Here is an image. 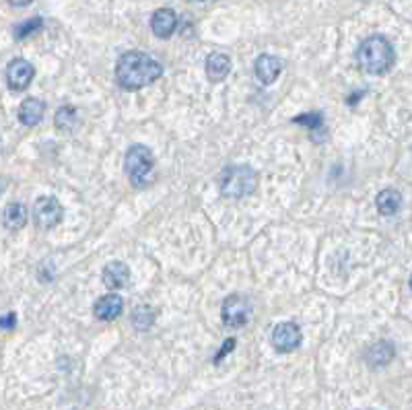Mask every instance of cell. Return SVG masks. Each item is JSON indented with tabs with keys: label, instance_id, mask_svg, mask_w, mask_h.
<instances>
[{
	"label": "cell",
	"instance_id": "obj_5",
	"mask_svg": "<svg viewBox=\"0 0 412 410\" xmlns=\"http://www.w3.org/2000/svg\"><path fill=\"white\" fill-rule=\"evenodd\" d=\"M249 301L242 297V295H229L225 301H223V308H220V317L225 322V326H231V328H242L247 324L249 320Z\"/></svg>",
	"mask_w": 412,
	"mask_h": 410
},
{
	"label": "cell",
	"instance_id": "obj_23",
	"mask_svg": "<svg viewBox=\"0 0 412 410\" xmlns=\"http://www.w3.org/2000/svg\"><path fill=\"white\" fill-rule=\"evenodd\" d=\"M15 324H17V315L13 314H6V315H2V328L4 330H11V328H15Z\"/></svg>",
	"mask_w": 412,
	"mask_h": 410
},
{
	"label": "cell",
	"instance_id": "obj_3",
	"mask_svg": "<svg viewBox=\"0 0 412 410\" xmlns=\"http://www.w3.org/2000/svg\"><path fill=\"white\" fill-rule=\"evenodd\" d=\"M126 173L134 188H148L155 184V157L145 145H132L126 153Z\"/></svg>",
	"mask_w": 412,
	"mask_h": 410
},
{
	"label": "cell",
	"instance_id": "obj_24",
	"mask_svg": "<svg viewBox=\"0 0 412 410\" xmlns=\"http://www.w3.org/2000/svg\"><path fill=\"white\" fill-rule=\"evenodd\" d=\"M13 6H27L29 2H33V0H8Z\"/></svg>",
	"mask_w": 412,
	"mask_h": 410
},
{
	"label": "cell",
	"instance_id": "obj_20",
	"mask_svg": "<svg viewBox=\"0 0 412 410\" xmlns=\"http://www.w3.org/2000/svg\"><path fill=\"white\" fill-rule=\"evenodd\" d=\"M293 124L305 126L310 130H319L324 126V116L319 112H310V114H301V116L293 118Z\"/></svg>",
	"mask_w": 412,
	"mask_h": 410
},
{
	"label": "cell",
	"instance_id": "obj_25",
	"mask_svg": "<svg viewBox=\"0 0 412 410\" xmlns=\"http://www.w3.org/2000/svg\"><path fill=\"white\" fill-rule=\"evenodd\" d=\"M359 97H363V91H361V93H359V91H357V95H355V97H351V99H348V103H351V105H353V103H355V101H357V99H359Z\"/></svg>",
	"mask_w": 412,
	"mask_h": 410
},
{
	"label": "cell",
	"instance_id": "obj_18",
	"mask_svg": "<svg viewBox=\"0 0 412 410\" xmlns=\"http://www.w3.org/2000/svg\"><path fill=\"white\" fill-rule=\"evenodd\" d=\"M54 124L60 130H73V126L76 124V110L73 105H62L54 116Z\"/></svg>",
	"mask_w": 412,
	"mask_h": 410
},
{
	"label": "cell",
	"instance_id": "obj_8",
	"mask_svg": "<svg viewBox=\"0 0 412 410\" xmlns=\"http://www.w3.org/2000/svg\"><path fill=\"white\" fill-rule=\"evenodd\" d=\"M33 66L23 60V58H15L11 64H8V69H6V83H8V89L11 91H25L29 85H31V81H33Z\"/></svg>",
	"mask_w": 412,
	"mask_h": 410
},
{
	"label": "cell",
	"instance_id": "obj_4",
	"mask_svg": "<svg viewBox=\"0 0 412 410\" xmlns=\"http://www.w3.org/2000/svg\"><path fill=\"white\" fill-rule=\"evenodd\" d=\"M220 192L227 198H243L258 188V173L249 165H231L220 173Z\"/></svg>",
	"mask_w": 412,
	"mask_h": 410
},
{
	"label": "cell",
	"instance_id": "obj_11",
	"mask_svg": "<svg viewBox=\"0 0 412 410\" xmlns=\"http://www.w3.org/2000/svg\"><path fill=\"white\" fill-rule=\"evenodd\" d=\"M122 310H124V299L116 293H110L95 303V317L101 322H112L122 314Z\"/></svg>",
	"mask_w": 412,
	"mask_h": 410
},
{
	"label": "cell",
	"instance_id": "obj_1",
	"mask_svg": "<svg viewBox=\"0 0 412 410\" xmlns=\"http://www.w3.org/2000/svg\"><path fill=\"white\" fill-rule=\"evenodd\" d=\"M163 74V66L145 52H126L116 64V81L128 91L143 89Z\"/></svg>",
	"mask_w": 412,
	"mask_h": 410
},
{
	"label": "cell",
	"instance_id": "obj_15",
	"mask_svg": "<svg viewBox=\"0 0 412 410\" xmlns=\"http://www.w3.org/2000/svg\"><path fill=\"white\" fill-rule=\"evenodd\" d=\"M394 355H396V351H394L392 342L382 340V342L373 344V346L367 351V361H369L371 367H384V365H388V363L394 359Z\"/></svg>",
	"mask_w": 412,
	"mask_h": 410
},
{
	"label": "cell",
	"instance_id": "obj_7",
	"mask_svg": "<svg viewBox=\"0 0 412 410\" xmlns=\"http://www.w3.org/2000/svg\"><path fill=\"white\" fill-rule=\"evenodd\" d=\"M301 340H303L301 330L293 322H283L272 330V346L278 353H291L301 344Z\"/></svg>",
	"mask_w": 412,
	"mask_h": 410
},
{
	"label": "cell",
	"instance_id": "obj_22",
	"mask_svg": "<svg viewBox=\"0 0 412 410\" xmlns=\"http://www.w3.org/2000/svg\"><path fill=\"white\" fill-rule=\"evenodd\" d=\"M233 346H235V338H227L225 340V344H223V348H220V353L217 355V359H215V363H218L227 353H231L233 351Z\"/></svg>",
	"mask_w": 412,
	"mask_h": 410
},
{
	"label": "cell",
	"instance_id": "obj_17",
	"mask_svg": "<svg viewBox=\"0 0 412 410\" xmlns=\"http://www.w3.org/2000/svg\"><path fill=\"white\" fill-rule=\"evenodd\" d=\"M2 221L6 225V229H21V227H25V223H27V209H25L21 202H11L4 209Z\"/></svg>",
	"mask_w": 412,
	"mask_h": 410
},
{
	"label": "cell",
	"instance_id": "obj_9",
	"mask_svg": "<svg viewBox=\"0 0 412 410\" xmlns=\"http://www.w3.org/2000/svg\"><path fill=\"white\" fill-rule=\"evenodd\" d=\"M254 71H256V76L262 85H272L278 78V74L283 73V62L276 56L262 54V56H258Z\"/></svg>",
	"mask_w": 412,
	"mask_h": 410
},
{
	"label": "cell",
	"instance_id": "obj_14",
	"mask_svg": "<svg viewBox=\"0 0 412 410\" xmlns=\"http://www.w3.org/2000/svg\"><path fill=\"white\" fill-rule=\"evenodd\" d=\"M44 101L35 97H27L23 103L19 105V120L23 126H37L44 118Z\"/></svg>",
	"mask_w": 412,
	"mask_h": 410
},
{
	"label": "cell",
	"instance_id": "obj_13",
	"mask_svg": "<svg viewBox=\"0 0 412 410\" xmlns=\"http://www.w3.org/2000/svg\"><path fill=\"white\" fill-rule=\"evenodd\" d=\"M231 73V58L223 52H215L206 58V76L213 83H220Z\"/></svg>",
	"mask_w": 412,
	"mask_h": 410
},
{
	"label": "cell",
	"instance_id": "obj_10",
	"mask_svg": "<svg viewBox=\"0 0 412 410\" xmlns=\"http://www.w3.org/2000/svg\"><path fill=\"white\" fill-rule=\"evenodd\" d=\"M175 27H177V17H175V13L171 8H159V11H155V15L151 19V29H153V33L157 37L167 40L171 33L175 31Z\"/></svg>",
	"mask_w": 412,
	"mask_h": 410
},
{
	"label": "cell",
	"instance_id": "obj_21",
	"mask_svg": "<svg viewBox=\"0 0 412 410\" xmlns=\"http://www.w3.org/2000/svg\"><path fill=\"white\" fill-rule=\"evenodd\" d=\"M42 25H44V21H42L40 17H33V19H29V21H25V23L15 27V37H17V40H25L29 33L40 31V27H42Z\"/></svg>",
	"mask_w": 412,
	"mask_h": 410
},
{
	"label": "cell",
	"instance_id": "obj_19",
	"mask_svg": "<svg viewBox=\"0 0 412 410\" xmlns=\"http://www.w3.org/2000/svg\"><path fill=\"white\" fill-rule=\"evenodd\" d=\"M132 322H134V326H136L139 330H148V328L153 326V322H155V314H153V310H151V308L141 305V308H136V310H134V314H132Z\"/></svg>",
	"mask_w": 412,
	"mask_h": 410
},
{
	"label": "cell",
	"instance_id": "obj_6",
	"mask_svg": "<svg viewBox=\"0 0 412 410\" xmlns=\"http://www.w3.org/2000/svg\"><path fill=\"white\" fill-rule=\"evenodd\" d=\"M64 217L62 204L54 198V196H42L35 200L33 204V221L42 227V229H49L54 225H58Z\"/></svg>",
	"mask_w": 412,
	"mask_h": 410
},
{
	"label": "cell",
	"instance_id": "obj_2",
	"mask_svg": "<svg viewBox=\"0 0 412 410\" xmlns=\"http://www.w3.org/2000/svg\"><path fill=\"white\" fill-rule=\"evenodd\" d=\"M359 66L369 74H384L394 66L396 52L384 35H371L359 46Z\"/></svg>",
	"mask_w": 412,
	"mask_h": 410
},
{
	"label": "cell",
	"instance_id": "obj_26",
	"mask_svg": "<svg viewBox=\"0 0 412 410\" xmlns=\"http://www.w3.org/2000/svg\"><path fill=\"white\" fill-rule=\"evenodd\" d=\"M411 289H412V276H411Z\"/></svg>",
	"mask_w": 412,
	"mask_h": 410
},
{
	"label": "cell",
	"instance_id": "obj_16",
	"mask_svg": "<svg viewBox=\"0 0 412 410\" xmlns=\"http://www.w3.org/2000/svg\"><path fill=\"white\" fill-rule=\"evenodd\" d=\"M375 204H377V211L382 213V215H396L398 211H400V206H402V194L398 192V190H382V192L377 194V200H375Z\"/></svg>",
	"mask_w": 412,
	"mask_h": 410
},
{
	"label": "cell",
	"instance_id": "obj_12",
	"mask_svg": "<svg viewBox=\"0 0 412 410\" xmlns=\"http://www.w3.org/2000/svg\"><path fill=\"white\" fill-rule=\"evenodd\" d=\"M128 279H130V268L124 264V262H110V264L103 268V283L105 287L112 291H118L122 287L128 285Z\"/></svg>",
	"mask_w": 412,
	"mask_h": 410
}]
</instances>
